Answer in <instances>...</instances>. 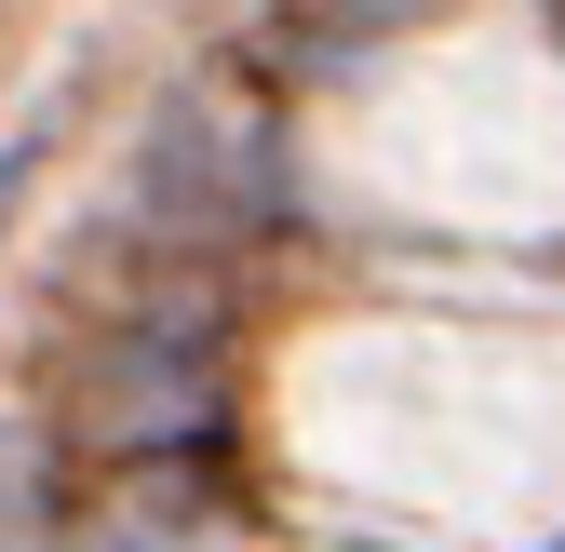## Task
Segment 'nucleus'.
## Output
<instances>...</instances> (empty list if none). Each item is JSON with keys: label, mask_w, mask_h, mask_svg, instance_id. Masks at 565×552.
Wrapping results in <instances>:
<instances>
[{"label": "nucleus", "mask_w": 565, "mask_h": 552, "mask_svg": "<svg viewBox=\"0 0 565 552\" xmlns=\"http://www.w3.org/2000/svg\"><path fill=\"white\" fill-rule=\"evenodd\" d=\"M282 471L337 526L539 552L565 539V323L539 310H350L269 378Z\"/></svg>", "instance_id": "obj_1"}, {"label": "nucleus", "mask_w": 565, "mask_h": 552, "mask_svg": "<svg viewBox=\"0 0 565 552\" xmlns=\"http://www.w3.org/2000/svg\"><path fill=\"white\" fill-rule=\"evenodd\" d=\"M310 176L364 230L565 243V41L512 0L364 54L310 121Z\"/></svg>", "instance_id": "obj_2"}]
</instances>
